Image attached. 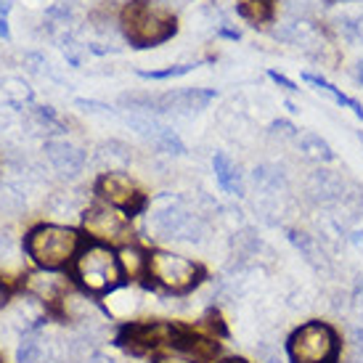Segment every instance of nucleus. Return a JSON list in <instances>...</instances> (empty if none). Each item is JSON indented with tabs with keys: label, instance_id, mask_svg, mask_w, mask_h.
I'll use <instances>...</instances> for the list:
<instances>
[{
	"label": "nucleus",
	"instance_id": "1",
	"mask_svg": "<svg viewBox=\"0 0 363 363\" xmlns=\"http://www.w3.org/2000/svg\"><path fill=\"white\" fill-rule=\"evenodd\" d=\"M120 30L133 48H157L175 38V13L154 0H130L120 11Z\"/></svg>",
	"mask_w": 363,
	"mask_h": 363
},
{
	"label": "nucleus",
	"instance_id": "2",
	"mask_svg": "<svg viewBox=\"0 0 363 363\" xmlns=\"http://www.w3.org/2000/svg\"><path fill=\"white\" fill-rule=\"evenodd\" d=\"M72 279L91 297H106L114 289H120L125 284V273H122L117 250L109 244L88 242L82 244L74 262H72Z\"/></svg>",
	"mask_w": 363,
	"mask_h": 363
},
{
	"label": "nucleus",
	"instance_id": "3",
	"mask_svg": "<svg viewBox=\"0 0 363 363\" xmlns=\"http://www.w3.org/2000/svg\"><path fill=\"white\" fill-rule=\"evenodd\" d=\"M342 347V332L323 318H308L284 340V353L289 363H340Z\"/></svg>",
	"mask_w": 363,
	"mask_h": 363
},
{
	"label": "nucleus",
	"instance_id": "4",
	"mask_svg": "<svg viewBox=\"0 0 363 363\" xmlns=\"http://www.w3.org/2000/svg\"><path fill=\"white\" fill-rule=\"evenodd\" d=\"M82 250V236L77 228L59 223H40L24 236V252L43 271H61L74 262Z\"/></svg>",
	"mask_w": 363,
	"mask_h": 363
},
{
	"label": "nucleus",
	"instance_id": "5",
	"mask_svg": "<svg viewBox=\"0 0 363 363\" xmlns=\"http://www.w3.org/2000/svg\"><path fill=\"white\" fill-rule=\"evenodd\" d=\"M204 279H207V271H204L202 262L191 260L186 255H178L172 250H152L149 252L146 281L160 292L170 294V297H183V294H191Z\"/></svg>",
	"mask_w": 363,
	"mask_h": 363
},
{
	"label": "nucleus",
	"instance_id": "6",
	"mask_svg": "<svg viewBox=\"0 0 363 363\" xmlns=\"http://www.w3.org/2000/svg\"><path fill=\"white\" fill-rule=\"evenodd\" d=\"M149 231L162 242L199 244L207 236V223L186 207L178 196H162L149 210Z\"/></svg>",
	"mask_w": 363,
	"mask_h": 363
},
{
	"label": "nucleus",
	"instance_id": "7",
	"mask_svg": "<svg viewBox=\"0 0 363 363\" xmlns=\"http://www.w3.org/2000/svg\"><path fill=\"white\" fill-rule=\"evenodd\" d=\"M215 91L207 88H186V91L170 93H125L120 104L135 114H191L202 111L215 101Z\"/></svg>",
	"mask_w": 363,
	"mask_h": 363
},
{
	"label": "nucleus",
	"instance_id": "8",
	"mask_svg": "<svg viewBox=\"0 0 363 363\" xmlns=\"http://www.w3.org/2000/svg\"><path fill=\"white\" fill-rule=\"evenodd\" d=\"M80 220H82V231L88 233L91 242L109 244L114 250H120V247L133 242L130 215L114 210L109 204L96 202V204H91V207H85L80 215Z\"/></svg>",
	"mask_w": 363,
	"mask_h": 363
},
{
	"label": "nucleus",
	"instance_id": "9",
	"mask_svg": "<svg viewBox=\"0 0 363 363\" xmlns=\"http://www.w3.org/2000/svg\"><path fill=\"white\" fill-rule=\"evenodd\" d=\"M96 196L101 199L104 204H109L114 210L125 212V215H141L146 207H149V199L146 194L141 191V186L133 181L130 175H125L120 170H106L96 178V186H93Z\"/></svg>",
	"mask_w": 363,
	"mask_h": 363
},
{
	"label": "nucleus",
	"instance_id": "10",
	"mask_svg": "<svg viewBox=\"0 0 363 363\" xmlns=\"http://www.w3.org/2000/svg\"><path fill=\"white\" fill-rule=\"evenodd\" d=\"M178 332V323L167 321H130L117 332V345L135 355L160 353L164 347H172Z\"/></svg>",
	"mask_w": 363,
	"mask_h": 363
},
{
	"label": "nucleus",
	"instance_id": "11",
	"mask_svg": "<svg viewBox=\"0 0 363 363\" xmlns=\"http://www.w3.org/2000/svg\"><path fill=\"white\" fill-rule=\"evenodd\" d=\"M72 289H74L72 281L61 271H43V268H38V271L27 273V279H24V292L30 294L32 300L43 303L45 308H51L53 313L59 311L61 300Z\"/></svg>",
	"mask_w": 363,
	"mask_h": 363
},
{
	"label": "nucleus",
	"instance_id": "12",
	"mask_svg": "<svg viewBox=\"0 0 363 363\" xmlns=\"http://www.w3.org/2000/svg\"><path fill=\"white\" fill-rule=\"evenodd\" d=\"M128 125H130L138 135H143L146 141L152 143L157 152L175 154V157L186 154V143L181 141V135L172 130V128H167L164 122L157 120L154 114H130V117H128Z\"/></svg>",
	"mask_w": 363,
	"mask_h": 363
},
{
	"label": "nucleus",
	"instance_id": "13",
	"mask_svg": "<svg viewBox=\"0 0 363 363\" xmlns=\"http://www.w3.org/2000/svg\"><path fill=\"white\" fill-rule=\"evenodd\" d=\"M43 152H45L48 162L53 164V170H59L61 175H67V178L80 175L82 167H85V162H88V154L82 152L80 146L64 141V138H51V141H45Z\"/></svg>",
	"mask_w": 363,
	"mask_h": 363
},
{
	"label": "nucleus",
	"instance_id": "14",
	"mask_svg": "<svg viewBox=\"0 0 363 363\" xmlns=\"http://www.w3.org/2000/svg\"><path fill=\"white\" fill-rule=\"evenodd\" d=\"M347 183L342 175H337L332 170H315L308 178V196H311L315 204H321V207H337V204L342 202L345 196V189H347Z\"/></svg>",
	"mask_w": 363,
	"mask_h": 363
},
{
	"label": "nucleus",
	"instance_id": "15",
	"mask_svg": "<svg viewBox=\"0 0 363 363\" xmlns=\"http://www.w3.org/2000/svg\"><path fill=\"white\" fill-rule=\"evenodd\" d=\"M286 239L292 242V247L303 255V260L311 265L313 271L326 273L329 271V255L323 250V244L318 242V236H313L308 231H297V228H289L286 231Z\"/></svg>",
	"mask_w": 363,
	"mask_h": 363
},
{
	"label": "nucleus",
	"instance_id": "16",
	"mask_svg": "<svg viewBox=\"0 0 363 363\" xmlns=\"http://www.w3.org/2000/svg\"><path fill=\"white\" fill-rule=\"evenodd\" d=\"M212 170H215V181L225 194L231 196H244V178L239 167L233 164V160L225 152H218L212 157Z\"/></svg>",
	"mask_w": 363,
	"mask_h": 363
},
{
	"label": "nucleus",
	"instance_id": "17",
	"mask_svg": "<svg viewBox=\"0 0 363 363\" xmlns=\"http://www.w3.org/2000/svg\"><path fill=\"white\" fill-rule=\"evenodd\" d=\"M117 257H120L122 273H125V281H141L149 273V252L143 250L141 244H125L117 250Z\"/></svg>",
	"mask_w": 363,
	"mask_h": 363
},
{
	"label": "nucleus",
	"instance_id": "18",
	"mask_svg": "<svg viewBox=\"0 0 363 363\" xmlns=\"http://www.w3.org/2000/svg\"><path fill=\"white\" fill-rule=\"evenodd\" d=\"M252 183L255 189L265 194V196H281L286 191V186H289L286 172L281 167H276V164H257L252 170Z\"/></svg>",
	"mask_w": 363,
	"mask_h": 363
},
{
	"label": "nucleus",
	"instance_id": "19",
	"mask_svg": "<svg viewBox=\"0 0 363 363\" xmlns=\"http://www.w3.org/2000/svg\"><path fill=\"white\" fill-rule=\"evenodd\" d=\"M303 80L308 82V85H313V88H318L321 93H326L329 99H332L337 106H342V109H350L358 117V120H363V106L358 101H355L353 96H347V93H342L337 85H332V82L326 80V77H321V74H313V72H305Z\"/></svg>",
	"mask_w": 363,
	"mask_h": 363
},
{
	"label": "nucleus",
	"instance_id": "20",
	"mask_svg": "<svg viewBox=\"0 0 363 363\" xmlns=\"http://www.w3.org/2000/svg\"><path fill=\"white\" fill-rule=\"evenodd\" d=\"M35 93L24 80L19 77H3L0 80V106H9V109H19L24 104H32Z\"/></svg>",
	"mask_w": 363,
	"mask_h": 363
},
{
	"label": "nucleus",
	"instance_id": "21",
	"mask_svg": "<svg viewBox=\"0 0 363 363\" xmlns=\"http://www.w3.org/2000/svg\"><path fill=\"white\" fill-rule=\"evenodd\" d=\"M239 16L250 21L252 27L271 24L276 19V0H242L239 3Z\"/></svg>",
	"mask_w": 363,
	"mask_h": 363
},
{
	"label": "nucleus",
	"instance_id": "22",
	"mask_svg": "<svg viewBox=\"0 0 363 363\" xmlns=\"http://www.w3.org/2000/svg\"><path fill=\"white\" fill-rule=\"evenodd\" d=\"M297 143H300V152L308 157V160L318 162V164H326V162H334V152L332 146L323 141L318 133L305 130L297 135Z\"/></svg>",
	"mask_w": 363,
	"mask_h": 363
},
{
	"label": "nucleus",
	"instance_id": "23",
	"mask_svg": "<svg viewBox=\"0 0 363 363\" xmlns=\"http://www.w3.org/2000/svg\"><path fill=\"white\" fill-rule=\"evenodd\" d=\"M257 252H260V239L255 236V231H242L233 236V260H236V265L242 268V265H247V262L252 260V257H257Z\"/></svg>",
	"mask_w": 363,
	"mask_h": 363
},
{
	"label": "nucleus",
	"instance_id": "24",
	"mask_svg": "<svg viewBox=\"0 0 363 363\" xmlns=\"http://www.w3.org/2000/svg\"><path fill=\"white\" fill-rule=\"evenodd\" d=\"M99 157L109 162V170H111V162H114L117 167H125V164L130 162V152H128V146H125V143H120V141L104 143L101 152H99Z\"/></svg>",
	"mask_w": 363,
	"mask_h": 363
},
{
	"label": "nucleus",
	"instance_id": "25",
	"mask_svg": "<svg viewBox=\"0 0 363 363\" xmlns=\"http://www.w3.org/2000/svg\"><path fill=\"white\" fill-rule=\"evenodd\" d=\"M199 67V64H175V67H167V69H143L138 72L143 80H172V77H183Z\"/></svg>",
	"mask_w": 363,
	"mask_h": 363
},
{
	"label": "nucleus",
	"instance_id": "26",
	"mask_svg": "<svg viewBox=\"0 0 363 363\" xmlns=\"http://www.w3.org/2000/svg\"><path fill=\"white\" fill-rule=\"evenodd\" d=\"M255 353L262 363H284V358H286V353L276 342H260L255 347Z\"/></svg>",
	"mask_w": 363,
	"mask_h": 363
},
{
	"label": "nucleus",
	"instance_id": "27",
	"mask_svg": "<svg viewBox=\"0 0 363 363\" xmlns=\"http://www.w3.org/2000/svg\"><path fill=\"white\" fill-rule=\"evenodd\" d=\"M152 363H199V361H196V358H191V355L181 353V350L164 347V350H160V353H154Z\"/></svg>",
	"mask_w": 363,
	"mask_h": 363
},
{
	"label": "nucleus",
	"instance_id": "28",
	"mask_svg": "<svg viewBox=\"0 0 363 363\" xmlns=\"http://www.w3.org/2000/svg\"><path fill=\"white\" fill-rule=\"evenodd\" d=\"M271 133L273 135H279V138H294V141H297V135H300V130L294 128L292 122H286V120L271 122Z\"/></svg>",
	"mask_w": 363,
	"mask_h": 363
},
{
	"label": "nucleus",
	"instance_id": "29",
	"mask_svg": "<svg viewBox=\"0 0 363 363\" xmlns=\"http://www.w3.org/2000/svg\"><path fill=\"white\" fill-rule=\"evenodd\" d=\"M9 13H11V3L9 0H0V38L6 40L11 35L9 30Z\"/></svg>",
	"mask_w": 363,
	"mask_h": 363
},
{
	"label": "nucleus",
	"instance_id": "30",
	"mask_svg": "<svg viewBox=\"0 0 363 363\" xmlns=\"http://www.w3.org/2000/svg\"><path fill=\"white\" fill-rule=\"evenodd\" d=\"M268 77H271L273 82H279V85H281L284 91H289V93H297L300 91V88H297V82H292L289 80V77H284V74H279V72H268Z\"/></svg>",
	"mask_w": 363,
	"mask_h": 363
},
{
	"label": "nucleus",
	"instance_id": "31",
	"mask_svg": "<svg viewBox=\"0 0 363 363\" xmlns=\"http://www.w3.org/2000/svg\"><path fill=\"white\" fill-rule=\"evenodd\" d=\"M80 363H114V358H111V355H106L104 350H93V353L85 355Z\"/></svg>",
	"mask_w": 363,
	"mask_h": 363
},
{
	"label": "nucleus",
	"instance_id": "32",
	"mask_svg": "<svg viewBox=\"0 0 363 363\" xmlns=\"http://www.w3.org/2000/svg\"><path fill=\"white\" fill-rule=\"evenodd\" d=\"M6 300H9V286H6V284L0 281V308L6 305Z\"/></svg>",
	"mask_w": 363,
	"mask_h": 363
},
{
	"label": "nucleus",
	"instance_id": "33",
	"mask_svg": "<svg viewBox=\"0 0 363 363\" xmlns=\"http://www.w3.org/2000/svg\"><path fill=\"white\" fill-rule=\"evenodd\" d=\"M355 80H358V85H363V59L355 64Z\"/></svg>",
	"mask_w": 363,
	"mask_h": 363
},
{
	"label": "nucleus",
	"instance_id": "34",
	"mask_svg": "<svg viewBox=\"0 0 363 363\" xmlns=\"http://www.w3.org/2000/svg\"><path fill=\"white\" fill-rule=\"evenodd\" d=\"M215 363H247L244 358H218Z\"/></svg>",
	"mask_w": 363,
	"mask_h": 363
},
{
	"label": "nucleus",
	"instance_id": "35",
	"mask_svg": "<svg viewBox=\"0 0 363 363\" xmlns=\"http://www.w3.org/2000/svg\"><path fill=\"white\" fill-rule=\"evenodd\" d=\"M358 138H361V143H363V133H358Z\"/></svg>",
	"mask_w": 363,
	"mask_h": 363
},
{
	"label": "nucleus",
	"instance_id": "36",
	"mask_svg": "<svg viewBox=\"0 0 363 363\" xmlns=\"http://www.w3.org/2000/svg\"><path fill=\"white\" fill-rule=\"evenodd\" d=\"M0 363H3V361H0Z\"/></svg>",
	"mask_w": 363,
	"mask_h": 363
}]
</instances>
